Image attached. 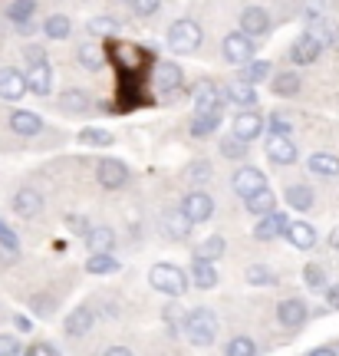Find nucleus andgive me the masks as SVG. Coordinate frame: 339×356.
<instances>
[{
	"label": "nucleus",
	"instance_id": "20",
	"mask_svg": "<svg viewBox=\"0 0 339 356\" xmlns=\"http://www.w3.org/2000/svg\"><path fill=\"white\" fill-rule=\"evenodd\" d=\"M306 33H313L323 47H333L336 37H339L336 24H333L329 17H323V13H306Z\"/></svg>",
	"mask_w": 339,
	"mask_h": 356
},
{
	"label": "nucleus",
	"instance_id": "55",
	"mask_svg": "<svg viewBox=\"0 0 339 356\" xmlns=\"http://www.w3.org/2000/svg\"><path fill=\"white\" fill-rule=\"evenodd\" d=\"M13 323H17V330H33V323H30V317H17V320H13Z\"/></svg>",
	"mask_w": 339,
	"mask_h": 356
},
{
	"label": "nucleus",
	"instance_id": "46",
	"mask_svg": "<svg viewBox=\"0 0 339 356\" xmlns=\"http://www.w3.org/2000/svg\"><path fill=\"white\" fill-rule=\"evenodd\" d=\"M267 126H270L274 136H293V119L283 113H270L267 115Z\"/></svg>",
	"mask_w": 339,
	"mask_h": 356
},
{
	"label": "nucleus",
	"instance_id": "23",
	"mask_svg": "<svg viewBox=\"0 0 339 356\" xmlns=\"http://www.w3.org/2000/svg\"><path fill=\"white\" fill-rule=\"evenodd\" d=\"M92 323H96V314H92L89 307H76V310L66 314L63 330L69 333V337H86V333L92 330Z\"/></svg>",
	"mask_w": 339,
	"mask_h": 356
},
{
	"label": "nucleus",
	"instance_id": "47",
	"mask_svg": "<svg viewBox=\"0 0 339 356\" xmlns=\"http://www.w3.org/2000/svg\"><path fill=\"white\" fill-rule=\"evenodd\" d=\"M185 178H188L191 185H204V181L211 178V165H208V162H191L188 172H185Z\"/></svg>",
	"mask_w": 339,
	"mask_h": 356
},
{
	"label": "nucleus",
	"instance_id": "43",
	"mask_svg": "<svg viewBox=\"0 0 339 356\" xmlns=\"http://www.w3.org/2000/svg\"><path fill=\"white\" fill-rule=\"evenodd\" d=\"M217 152L224 155V159H231V162H240V159L247 155V142L238 139V136L231 132V136H224V139L217 142Z\"/></svg>",
	"mask_w": 339,
	"mask_h": 356
},
{
	"label": "nucleus",
	"instance_id": "54",
	"mask_svg": "<svg viewBox=\"0 0 339 356\" xmlns=\"http://www.w3.org/2000/svg\"><path fill=\"white\" fill-rule=\"evenodd\" d=\"M102 356H135V353H132L129 346H109V350H106Z\"/></svg>",
	"mask_w": 339,
	"mask_h": 356
},
{
	"label": "nucleus",
	"instance_id": "1",
	"mask_svg": "<svg viewBox=\"0 0 339 356\" xmlns=\"http://www.w3.org/2000/svg\"><path fill=\"white\" fill-rule=\"evenodd\" d=\"M217 330H221V323L214 317L208 307H195L191 314H185L181 320V333L188 337V343L195 346H211L217 340Z\"/></svg>",
	"mask_w": 339,
	"mask_h": 356
},
{
	"label": "nucleus",
	"instance_id": "57",
	"mask_svg": "<svg viewBox=\"0 0 339 356\" xmlns=\"http://www.w3.org/2000/svg\"><path fill=\"white\" fill-rule=\"evenodd\" d=\"M329 248H336V251H339V231H333V234H329Z\"/></svg>",
	"mask_w": 339,
	"mask_h": 356
},
{
	"label": "nucleus",
	"instance_id": "36",
	"mask_svg": "<svg viewBox=\"0 0 339 356\" xmlns=\"http://www.w3.org/2000/svg\"><path fill=\"white\" fill-rule=\"evenodd\" d=\"M244 280H247L251 287H276V284H280L276 270L274 267H267V264H251L247 267V274H244Z\"/></svg>",
	"mask_w": 339,
	"mask_h": 356
},
{
	"label": "nucleus",
	"instance_id": "7",
	"mask_svg": "<svg viewBox=\"0 0 339 356\" xmlns=\"http://www.w3.org/2000/svg\"><path fill=\"white\" fill-rule=\"evenodd\" d=\"M129 178H132V172H129V165L119 162V159H99V162H96V181H99L102 188L119 191L129 185Z\"/></svg>",
	"mask_w": 339,
	"mask_h": 356
},
{
	"label": "nucleus",
	"instance_id": "56",
	"mask_svg": "<svg viewBox=\"0 0 339 356\" xmlns=\"http://www.w3.org/2000/svg\"><path fill=\"white\" fill-rule=\"evenodd\" d=\"M40 350H43L47 356H63V353H60V350H56L53 343H40Z\"/></svg>",
	"mask_w": 339,
	"mask_h": 356
},
{
	"label": "nucleus",
	"instance_id": "10",
	"mask_svg": "<svg viewBox=\"0 0 339 356\" xmlns=\"http://www.w3.org/2000/svg\"><path fill=\"white\" fill-rule=\"evenodd\" d=\"M151 79H155V92L168 96V92H178V89H181V83H185V73H181V66H178V63H172V60H162V63H155V73H151Z\"/></svg>",
	"mask_w": 339,
	"mask_h": 356
},
{
	"label": "nucleus",
	"instance_id": "42",
	"mask_svg": "<svg viewBox=\"0 0 339 356\" xmlns=\"http://www.w3.org/2000/svg\"><path fill=\"white\" fill-rule=\"evenodd\" d=\"M303 284L310 287V291H326L329 287V277H326V267L310 261V264L303 267Z\"/></svg>",
	"mask_w": 339,
	"mask_h": 356
},
{
	"label": "nucleus",
	"instance_id": "12",
	"mask_svg": "<svg viewBox=\"0 0 339 356\" xmlns=\"http://www.w3.org/2000/svg\"><path fill=\"white\" fill-rule=\"evenodd\" d=\"M290 228V218L283 211H270V215L257 218V225H254V241H276V238H283Z\"/></svg>",
	"mask_w": 339,
	"mask_h": 356
},
{
	"label": "nucleus",
	"instance_id": "29",
	"mask_svg": "<svg viewBox=\"0 0 339 356\" xmlns=\"http://www.w3.org/2000/svg\"><path fill=\"white\" fill-rule=\"evenodd\" d=\"M56 106H60V113H66V115H83L89 109V96L83 89H66V92H60Z\"/></svg>",
	"mask_w": 339,
	"mask_h": 356
},
{
	"label": "nucleus",
	"instance_id": "24",
	"mask_svg": "<svg viewBox=\"0 0 339 356\" xmlns=\"http://www.w3.org/2000/svg\"><path fill=\"white\" fill-rule=\"evenodd\" d=\"M293 248H300V251H310V248H316V228L310 225V221H290L287 234H283Z\"/></svg>",
	"mask_w": 339,
	"mask_h": 356
},
{
	"label": "nucleus",
	"instance_id": "21",
	"mask_svg": "<svg viewBox=\"0 0 339 356\" xmlns=\"http://www.w3.org/2000/svg\"><path fill=\"white\" fill-rule=\"evenodd\" d=\"M188 280L198 287V291H214V287H217V270H214L211 261L195 257V261L188 264Z\"/></svg>",
	"mask_w": 339,
	"mask_h": 356
},
{
	"label": "nucleus",
	"instance_id": "27",
	"mask_svg": "<svg viewBox=\"0 0 339 356\" xmlns=\"http://www.w3.org/2000/svg\"><path fill=\"white\" fill-rule=\"evenodd\" d=\"M86 248H89V254H113V248H115V231L113 228H89L86 234Z\"/></svg>",
	"mask_w": 339,
	"mask_h": 356
},
{
	"label": "nucleus",
	"instance_id": "39",
	"mask_svg": "<svg viewBox=\"0 0 339 356\" xmlns=\"http://www.w3.org/2000/svg\"><path fill=\"white\" fill-rule=\"evenodd\" d=\"M79 142L83 145H89V149H109L115 142V136L109 132V129H99V126H89L79 132Z\"/></svg>",
	"mask_w": 339,
	"mask_h": 356
},
{
	"label": "nucleus",
	"instance_id": "8",
	"mask_svg": "<svg viewBox=\"0 0 339 356\" xmlns=\"http://www.w3.org/2000/svg\"><path fill=\"white\" fill-rule=\"evenodd\" d=\"M276 320H280V327H287V330H300L303 323L310 320V307H306L303 297H287V300L276 304Z\"/></svg>",
	"mask_w": 339,
	"mask_h": 356
},
{
	"label": "nucleus",
	"instance_id": "22",
	"mask_svg": "<svg viewBox=\"0 0 339 356\" xmlns=\"http://www.w3.org/2000/svg\"><path fill=\"white\" fill-rule=\"evenodd\" d=\"M10 129L17 132V136H24V139H33V136H40V132H43V119H40V113L17 109V113L10 115Z\"/></svg>",
	"mask_w": 339,
	"mask_h": 356
},
{
	"label": "nucleus",
	"instance_id": "17",
	"mask_svg": "<svg viewBox=\"0 0 339 356\" xmlns=\"http://www.w3.org/2000/svg\"><path fill=\"white\" fill-rule=\"evenodd\" d=\"M26 89H30L26 73H20V70H0V99L3 102L24 99Z\"/></svg>",
	"mask_w": 339,
	"mask_h": 356
},
{
	"label": "nucleus",
	"instance_id": "51",
	"mask_svg": "<svg viewBox=\"0 0 339 356\" xmlns=\"http://www.w3.org/2000/svg\"><path fill=\"white\" fill-rule=\"evenodd\" d=\"M20 343H17V337H0V356H20Z\"/></svg>",
	"mask_w": 339,
	"mask_h": 356
},
{
	"label": "nucleus",
	"instance_id": "26",
	"mask_svg": "<svg viewBox=\"0 0 339 356\" xmlns=\"http://www.w3.org/2000/svg\"><path fill=\"white\" fill-rule=\"evenodd\" d=\"M26 83H30V92H37V96H50V92H53V66L50 63L30 66Z\"/></svg>",
	"mask_w": 339,
	"mask_h": 356
},
{
	"label": "nucleus",
	"instance_id": "25",
	"mask_svg": "<svg viewBox=\"0 0 339 356\" xmlns=\"http://www.w3.org/2000/svg\"><path fill=\"white\" fill-rule=\"evenodd\" d=\"M283 198H287V204L293 208V211H310V208L316 204V191L310 188V185L297 181V185H287Z\"/></svg>",
	"mask_w": 339,
	"mask_h": 356
},
{
	"label": "nucleus",
	"instance_id": "37",
	"mask_svg": "<svg viewBox=\"0 0 339 356\" xmlns=\"http://www.w3.org/2000/svg\"><path fill=\"white\" fill-rule=\"evenodd\" d=\"M7 20H13V24H30L33 20V13H37V0H10L7 3Z\"/></svg>",
	"mask_w": 339,
	"mask_h": 356
},
{
	"label": "nucleus",
	"instance_id": "11",
	"mask_svg": "<svg viewBox=\"0 0 339 356\" xmlns=\"http://www.w3.org/2000/svg\"><path fill=\"white\" fill-rule=\"evenodd\" d=\"M231 185H234V191H238L240 198H251V195H257V191L267 188V178H264L261 168L240 165L238 172H234V178H231Z\"/></svg>",
	"mask_w": 339,
	"mask_h": 356
},
{
	"label": "nucleus",
	"instance_id": "38",
	"mask_svg": "<svg viewBox=\"0 0 339 356\" xmlns=\"http://www.w3.org/2000/svg\"><path fill=\"white\" fill-rule=\"evenodd\" d=\"M270 73H274V66L267 63V60H251V63L240 66V83H251V86H257V83H264Z\"/></svg>",
	"mask_w": 339,
	"mask_h": 356
},
{
	"label": "nucleus",
	"instance_id": "31",
	"mask_svg": "<svg viewBox=\"0 0 339 356\" xmlns=\"http://www.w3.org/2000/svg\"><path fill=\"white\" fill-rule=\"evenodd\" d=\"M76 56H79V63L86 66L89 73H99L102 66H106V50L102 47H96V43H79V50H76Z\"/></svg>",
	"mask_w": 339,
	"mask_h": 356
},
{
	"label": "nucleus",
	"instance_id": "45",
	"mask_svg": "<svg viewBox=\"0 0 339 356\" xmlns=\"http://www.w3.org/2000/svg\"><path fill=\"white\" fill-rule=\"evenodd\" d=\"M224 356H257V343H254L251 337H234V340L227 343Z\"/></svg>",
	"mask_w": 339,
	"mask_h": 356
},
{
	"label": "nucleus",
	"instance_id": "49",
	"mask_svg": "<svg viewBox=\"0 0 339 356\" xmlns=\"http://www.w3.org/2000/svg\"><path fill=\"white\" fill-rule=\"evenodd\" d=\"M24 60L30 66L47 63V53H43V47H40V43H26V47H24Z\"/></svg>",
	"mask_w": 339,
	"mask_h": 356
},
{
	"label": "nucleus",
	"instance_id": "16",
	"mask_svg": "<svg viewBox=\"0 0 339 356\" xmlns=\"http://www.w3.org/2000/svg\"><path fill=\"white\" fill-rule=\"evenodd\" d=\"M264 129H267V119L261 113H254V109H240V113L234 115V136L244 142L261 139Z\"/></svg>",
	"mask_w": 339,
	"mask_h": 356
},
{
	"label": "nucleus",
	"instance_id": "52",
	"mask_svg": "<svg viewBox=\"0 0 339 356\" xmlns=\"http://www.w3.org/2000/svg\"><path fill=\"white\" fill-rule=\"evenodd\" d=\"M323 297H326L329 310H339V284H329L326 291H323Z\"/></svg>",
	"mask_w": 339,
	"mask_h": 356
},
{
	"label": "nucleus",
	"instance_id": "15",
	"mask_svg": "<svg viewBox=\"0 0 339 356\" xmlns=\"http://www.w3.org/2000/svg\"><path fill=\"white\" fill-rule=\"evenodd\" d=\"M181 208H185V215H188L195 225H204V221H211V215H214V198L208 191H188Z\"/></svg>",
	"mask_w": 339,
	"mask_h": 356
},
{
	"label": "nucleus",
	"instance_id": "28",
	"mask_svg": "<svg viewBox=\"0 0 339 356\" xmlns=\"http://www.w3.org/2000/svg\"><path fill=\"white\" fill-rule=\"evenodd\" d=\"M306 168H310L313 175H320V178H336L339 175V155H333V152H313V155H310V162H306Z\"/></svg>",
	"mask_w": 339,
	"mask_h": 356
},
{
	"label": "nucleus",
	"instance_id": "44",
	"mask_svg": "<svg viewBox=\"0 0 339 356\" xmlns=\"http://www.w3.org/2000/svg\"><path fill=\"white\" fill-rule=\"evenodd\" d=\"M86 30L92 37H115L119 33V20L115 17H92L86 24Z\"/></svg>",
	"mask_w": 339,
	"mask_h": 356
},
{
	"label": "nucleus",
	"instance_id": "9",
	"mask_svg": "<svg viewBox=\"0 0 339 356\" xmlns=\"http://www.w3.org/2000/svg\"><path fill=\"white\" fill-rule=\"evenodd\" d=\"M264 152L267 159L274 162V165H293L297 159H300V152H297V142H293V136H267L264 142Z\"/></svg>",
	"mask_w": 339,
	"mask_h": 356
},
{
	"label": "nucleus",
	"instance_id": "53",
	"mask_svg": "<svg viewBox=\"0 0 339 356\" xmlns=\"http://www.w3.org/2000/svg\"><path fill=\"white\" fill-rule=\"evenodd\" d=\"M306 356H339L336 346H316V350H310Z\"/></svg>",
	"mask_w": 339,
	"mask_h": 356
},
{
	"label": "nucleus",
	"instance_id": "58",
	"mask_svg": "<svg viewBox=\"0 0 339 356\" xmlns=\"http://www.w3.org/2000/svg\"><path fill=\"white\" fill-rule=\"evenodd\" d=\"M40 353H43L40 346H30V350H24V353H20V356H40Z\"/></svg>",
	"mask_w": 339,
	"mask_h": 356
},
{
	"label": "nucleus",
	"instance_id": "40",
	"mask_svg": "<svg viewBox=\"0 0 339 356\" xmlns=\"http://www.w3.org/2000/svg\"><path fill=\"white\" fill-rule=\"evenodd\" d=\"M221 119H224V115H191L188 132L195 136V139H208V136H214V132H217Z\"/></svg>",
	"mask_w": 339,
	"mask_h": 356
},
{
	"label": "nucleus",
	"instance_id": "33",
	"mask_svg": "<svg viewBox=\"0 0 339 356\" xmlns=\"http://www.w3.org/2000/svg\"><path fill=\"white\" fill-rule=\"evenodd\" d=\"M303 86L300 73H293V70H287V73H274V79H270V89H274L276 96H297Z\"/></svg>",
	"mask_w": 339,
	"mask_h": 356
},
{
	"label": "nucleus",
	"instance_id": "30",
	"mask_svg": "<svg viewBox=\"0 0 339 356\" xmlns=\"http://www.w3.org/2000/svg\"><path fill=\"white\" fill-rule=\"evenodd\" d=\"M227 89V102H234V106H240V109H254L257 106V89L251 86V83H231Z\"/></svg>",
	"mask_w": 339,
	"mask_h": 356
},
{
	"label": "nucleus",
	"instance_id": "2",
	"mask_svg": "<svg viewBox=\"0 0 339 356\" xmlns=\"http://www.w3.org/2000/svg\"><path fill=\"white\" fill-rule=\"evenodd\" d=\"M149 284L155 287L158 293H168V297H181V293L188 291V274L175 264H155L149 270Z\"/></svg>",
	"mask_w": 339,
	"mask_h": 356
},
{
	"label": "nucleus",
	"instance_id": "32",
	"mask_svg": "<svg viewBox=\"0 0 339 356\" xmlns=\"http://www.w3.org/2000/svg\"><path fill=\"white\" fill-rule=\"evenodd\" d=\"M244 208L251 211V215H257V218H264V215H270V211H276V195L270 188H264V191H257V195H251V198H244Z\"/></svg>",
	"mask_w": 339,
	"mask_h": 356
},
{
	"label": "nucleus",
	"instance_id": "5",
	"mask_svg": "<svg viewBox=\"0 0 339 356\" xmlns=\"http://www.w3.org/2000/svg\"><path fill=\"white\" fill-rule=\"evenodd\" d=\"M168 47L175 53H191L201 47V26L195 20H175L168 26Z\"/></svg>",
	"mask_w": 339,
	"mask_h": 356
},
{
	"label": "nucleus",
	"instance_id": "14",
	"mask_svg": "<svg viewBox=\"0 0 339 356\" xmlns=\"http://www.w3.org/2000/svg\"><path fill=\"white\" fill-rule=\"evenodd\" d=\"M13 211L20 218H40L43 215V195H40L33 185H20L13 191Z\"/></svg>",
	"mask_w": 339,
	"mask_h": 356
},
{
	"label": "nucleus",
	"instance_id": "18",
	"mask_svg": "<svg viewBox=\"0 0 339 356\" xmlns=\"http://www.w3.org/2000/svg\"><path fill=\"white\" fill-rule=\"evenodd\" d=\"M240 33H247V37H267L270 33V13L264 7H247V10L240 13Z\"/></svg>",
	"mask_w": 339,
	"mask_h": 356
},
{
	"label": "nucleus",
	"instance_id": "50",
	"mask_svg": "<svg viewBox=\"0 0 339 356\" xmlns=\"http://www.w3.org/2000/svg\"><path fill=\"white\" fill-rule=\"evenodd\" d=\"M158 7H162V0H132V10H135L138 17H151Z\"/></svg>",
	"mask_w": 339,
	"mask_h": 356
},
{
	"label": "nucleus",
	"instance_id": "48",
	"mask_svg": "<svg viewBox=\"0 0 339 356\" xmlns=\"http://www.w3.org/2000/svg\"><path fill=\"white\" fill-rule=\"evenodd\" d=\"M0 248H7L10 254H17V251H20V238L13 234L10 225H7L3 218H0Z\"/></svg>",
	"mask_w": 339,
	"mask_h": 356
},
{
	"label": "nucleus",
	"instance_id": "6",
	"mask_svg": "<svg viewBox=\"0 0 339 356\" xmlns=\"http://www.w3.org/2000/svg\"><path fill=\"white\" fill-rule=\"evenodd\" d=\"M106 56L113 60L115 70H119L122 76L138 73V70H142V63L149 60V56H145V50H138V47H132V43H109V53H106Z\"/></svg>",
	"mask_w": 339,
	"mask_h": 356
},
{
	"label": "nucleus",
	"instance_id": "35",
	"mask_svg": "<svg viewBox=\"0 0 339 356\" xmlns=\"http://www.w3.org/2000/svg\"><path fill=\"white\" fill-rule=\"evenodd\" d=\"M224 251H227V241L221 238V234H208L198 248H195V257H201V261H217V257H224Z\"/></svg>",
	"mask_w": 339,
	"mask_h": 356
},
{
	"label": "nucleus",
	"instance_id": "13",
	"mask_svg": "<svg viewBox=\"0 0 339 356\" xmlns=\"http://www.w3.org/2000/svg\"><path fill=\"white\" fill-rule=\"evenodd\" d=\"M320 53H323V43H320L313 33L303 30L300 37L293 40V47H290V60H293V66H310L320 60Z\"/></svg>",
	"mask_w": 339,
	"mask_h": 356
},
{
	"label": "nucleus",
	"instance_id": "4",
	"mask_svg": "<svg viewBox=\"0 0 339 356\" xmlns=\"http://www.w3.org/2000/svg\"><path fill=\"white\" fill-rule=\"evenodd\" d=\"M221 53H224L227 63L244 66V63H251V60H254V53H257V40L247 37V33H240V30H234V33H227V37H224Z\"/></svg>",
	"mask_w": 339,
	"mask_h": 356
},
{
	"label": "nucleus",
	"instance_id": "41",
	"mask_svg": "<svg viewBox=\"0 0 339 356\" xmlns=\"http://www.w3.org/2000/svg\"><path fill=\"white\" fill-rule=\"evenodd\" d=\"M43 33L50 40H66L73 33V24H69V17H63V13H53V17L43 20Z\"/></svg>",
	"mask_w": 339,
	"mask_h": 356
},
{
	"label": "nucleus",
	"instance_id": "19",
	"mask_svg": "<svg viewBox=\"0 0 339 356\" xmlns=\"http://www.w3.org/2000/svg\"><path fill=\"white\" fill-rule=\"evenodd\" d=\"M162 221H165V231H168V238H172V241H188L191 238L195 221L185 215V208H168Z\"/></svg>",
	"mask_w": 339,
	"mask_h": 356
},
{
	"label": "nucleus",
	"instance_id": "34",
	"mask_svg": "<svg viewBox=\"0 0 339 356\" xmlns=\"http://www.w3.org/2000/svg\"><path fill=\"white\" fill-rule=\"evenodd\" d=\"M119 257L113 254H89L86 261V274H92V277H109V274H115L119 270Z\"/></svg>",
	"mask_w": 339,
	"mask_h": 356
},
{
	"label": "nucleus",
	"instance_id": "3",
	"mask_svg": "<svg viewBox=\"0 0 339 356\" xmlns=\"http://www.w3.org/2000/svg\"><path fill=\"white\" fill-rule=\"evenodd\" d=\"M227 89L217 83H198L195 89V115H224Z\"/></svg>",
	"mask_w": 339,
	"mask_h": 356
}]
</instances>
